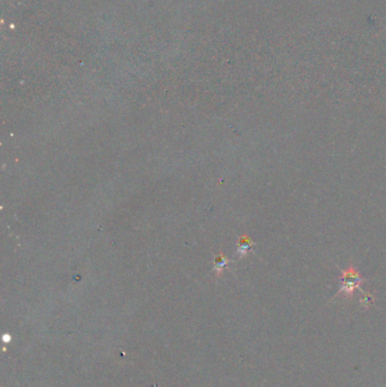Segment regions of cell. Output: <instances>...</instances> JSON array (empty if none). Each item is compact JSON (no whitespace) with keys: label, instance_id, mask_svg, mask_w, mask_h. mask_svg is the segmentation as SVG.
Listing matches in <instances>:
<instances>
[{"label":"cell","instance_id":"cell-3","mask_svg":"<svg viewBox=\"0 0 386 387\" xmlns=\"http://www.w3.org/2000/svg\"><path fill=\"white\" fill-rule=\"evenodd\" d=\"M228 263H229L228 258L223 255V254H220V255H218L214 259V269L215 271L220 272L226 266V265H228Z\"/></svg>","mask_w":386,"mask_h":387},{"label":"cell","instance_id":"cell-1","mask_svg":"<svg viewBox=\"0 0 386 387\" xmlns=\"http://www.w3.org/2000/svg\"><path fill=\"white\" fill-rule=\"evenodd\" d=\"M365 281L366 279L362 278L354 265H350L346 269H342L338 294H342L346 298H353L354 291L360 289V284Z\"/></svg>","mask_w":386,"mask_h":387},{"label":"cell","instance_id":"cell-2","mask_svg":"<svg viewBox=\"0 0 386 387\" xmlns=\"http://www.w3.org/2000/svg\"><path fill=\"white\" fill-rule=\"evenodd\" d=\"M253 246H254V242L248 236H243L239 241H238V250L237 253L239 254L240 256H245L248 252H251Z\"/></svg>","mask_w":386,"mask_h":387}]
</instances>
